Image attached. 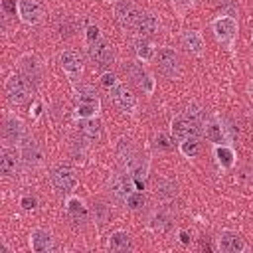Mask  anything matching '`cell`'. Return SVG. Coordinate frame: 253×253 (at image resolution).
Instances as JSON below:
<instances>
[{"label": "cell", "mask_w": 253, "mask_h": 253, "mask_svg": "<svg viewBox=\"0 0 253 253\" xmlns=\"http://www.w3.org/2000/svg\"><path fill=\"white\" fill-rule=\"evenodd\" d=\"M144 202H146L144 194H142V192H136V190H132V192H130V194L126 196V200H125L126 208H128V210H132V211L140 210V208L144 206Z\"/></svg>", "instance_id": "33"}, {"label": "cell", "mask_w": 253, "mask_h": 253, "mask_svg": "<svg viewBox=\"0 0 253 253\" xmlns=\"http://www.w3.org/2000/svg\"><path fill=\"white\" fill-rule=\"evenodd\" d=\"M16 12H18V18L28 26H36L43 20V6L38 0H18Z\"/></svg>", "instance_id": "9"}, {"label": "cell", "mask_w": 253, "mask_h": 253, "mask_svg": "<svg viewBox=\"0 0 253 253\" xmlns=\"http://www.w3.org/2000/svg\"><path fill=\"white\" fill-rule=\"evenodd\" d=\"M156 63H158V69L166 75V77H170V79H176V77H180V73H182V63H180V55L172 49V47H160L158 51H156Z\"/></svg>", "instance_id": "4"}, {"label": "cell", "mask_w": 253, "mask_h": 253, "mask_svg": "<svg viewBox=\"0 0 253 253\" xmlns=\"http://www.w3.org/2000/svg\"><path fill=\"white\" fill-rule=\"evenodd\" d=\"M237 30H239V24L233 16H217L213 22H211V32L215 36L217 42L221 43H233L235 36H237Z\"/></svg>", "instance_id": "5"}, {"label": "cell", "mask_w": 253, "mask_h": 253, "mask_svg": "<svg viewBox=\"0 0 253 253\" xmlns=\"http://www.w3.org/2000/svg\"><path fill=\"white\" fill-rule=\"evenodd\" d=\"M73 97L75 101L79 103H99V97H97V91L87 85V83H79L73 87Z\"/></svg>", "instance_id": "27"}, {"label": "cell", "mask_w": 253, "mask_h": 253, "mask_svg": "<svg viewBox=\"0 0 253 253\" xmlns=\"http://www.w3.org/2000/svg\"><path fill=\"white\" fill-rule=\"evenodd\" d=\"M134 30H136V34H138L140 38L154 36V34L160 30V20H158L152 12H140L138 18H136Z\"/></svg>", "instance_id": "19"}, {"label": "cell", "mask_w": 253, "mask_h": 253, "mask_svg": "<svg viewBox=\"0 0 253 253\" xmlns=\"http://www.w3.org/2000/svg\"><path fill=\"white\" fill-rule=\"evenodd\" d=\"M30 249L34 253H47L53 249V237L47 229H42V227H36L32 229L30 233Z\"/></svg>", "instance_id": "18"}, {"label": "cell", "mask_w": 253, "mask_h": 253, "mask_svg": "<svg viewBox=\"0 0 253 253\" xmlns=\"http://www.w3.org/2000/svg\"><path fill=\"white\" fill-rule=\"evenodd\" d=\"M119 83H121V81H119V79H117V75H115V73H111V71H105V73L101 75V85H103L105 89H109V91H111V89H115Z\"/></svg>", "instance_id": "35"}, {"label": "cell", "mask_w": 253, "mask_h": 253, "mask_svg": "<svg viewBox=\"0 0 253 253\" xmlns=\"http://www.w3.org/2000/svg\"><path fill=\"white\" fill-rule=\"evenodd\" d=\"M20 152H16V148H10V146H4L0 150V172L4 176H14L20 168Z\"/></svg>", "instance_id": "21"}, {"label": "cell", "mask_w": 253, "mask_h": 253, "mask_svg": "<svg viewBox=\"0 0 253 253\" xmlns=\"http://www.w3.org/2000/svg\"><path fill=\"white\" fill-rule=\"evenodd\" d=\"M99 113V103H79L77 109H75V115L77 119H95Z\"/></svg>", "instance_id": "31"}, {"label": "cell", "mask_w": 253, "mask_h": 253, "mask_svg": "<svg viewBox=\"0 0 253 253\" xmlns=\"http://www.w3.org/2000/svg\"><path fill=\"white\" fill-rule=\"evenodd\" d=\"M49 180L53 184L55 190L59 192H71L77 188V172L73 166L69 164H57L51 168V174H49Z\"/></svg>", "instance_id": "3"}, {"label": "cell", "mask_w": 253, "mask_h": 253, "mask_svg": "<svg viewBox=\"0 0 253 253\" xmlns=\"http://www.w3.org/2000/svg\"><path fill=\"white\" fill-rule=\"evenodd\" d=\"M202 128H204L206 138H208L210 142H213V144H225V142L231 140V134H229L231 126H225V125H223L221 121H217V119H208V121H204Z\"/></svg>", "instance_id": "10"}, {"label": "cell", "mask_w": 253, "mask_h": 253, "mask_svg": "<svg viewBox=\"0 0 253 253\" xmlns=\"http://www.w3.org/2000/svg\"><path fill=\"white\" fill-rule=\"evenodd\" d=\"M81 134L87 140H97L101 136V123L97 121V117L95 119H83V123H81Z\"/></svg>", "instance_id": "28"}, {"label": "cell", "mask_w": 253, "mask_h": 253, "mask_svg": "<svg viewBox=\"0 0 253 253\" xmlns=\"http://www.w3.org/2000/svg\"><path fill=\"white\" fill-rule=\"evenodd\" d=\"M126 71H128L130 79H132V81H134L146 95H152V93H154V89H156V81H154L152 73H150L140 61H130V63L126 65Z\"/></svg>", "instance_id": "7"}, {"label": "cell", "mask_w": 253, "mask_h": 253, "mask_svg": "<svg viewBox=\"0 0 253 253\" xmlns=\"http://www.w3.org/2000/svg\"><path fill=\"white\" fill-rule=\"evenodd\" d=\"M156 140H160V146H164V148H168V146H170V144H168V138H166L164 134H158V136H156Z\"/></svg>", "instance_id": "39"}, {"label": "cell", "mask_w": 253, "mask_h": 253, "mask_svg": "<svg viewBox=\"0 0 253 253\" xmlns=\"http://www.w3.org/2000/svg\"><path fill=\"white\" fill-rule=\"evenodd\" d=\"M213 156L221 168H231L235 162V152L229 144H215L213 146Z\"/></svg>", "instance_id": "25"}, {"label": "cell", "mask_w": 253, "mask_h": 253, "mask_svg": "<svg viewBox=\"0 0 253 253\" xmlns=\"http://www.w3.org/2000/svg\"><path fill=\"white\" fill-rule=\"evenodd\" d=\"M170 132H172V136H174L178 142H182V140H186V138H200L202 132H204V128H202L200 123L192 121L190 117L178 115V117L172 119Z\"/></svg>", "instance_id": "2"}, {"label": "cell", "mask_w": 253, "mask_h": 253, "mask_svg": "<svg viewBox=\"0 0 253 253\" xmlns=\"http://www.w3.org/2000/svg\"><path fill=\"white\" fill-rule=\"evenodd\" d=\"M184 115H186V117H190L192 121L200 123V125H204V121H206V113H204V109H202L200 105H196V103L188 105V107H186V113H184Z\"/></svg>", "instance_id": "34"}, {"label": "cell", "mask_w": 253, "mask_h": 253, "mask_svg": "<svg viewBox=\"0 0 253 253\" xmlns=\"http://www.w3.org/2000/svg\"><path fill=\"white\" fill-rule=\"evenodd\" d=\"M107 245H109L111 251H128V249H132V237L126 231L117 229V231H113L109 235Z\"/></svg>", "instance_id": "23"}, {"label": "cell", "mask_w": 253, "mask_h": 253, "mask_svg": "<svg viewBox=\"0 0 253 253\" xmlns=\"http://www.w3.org/2000/svg\"><path fill=\"white\" fill-rule=\"evenodd\" d=\"M251 123H253V121H251Z\"/></svg>", "instance_id": "41"}, {"label": "cell", "mask_w": 253, "mask_h": 253, "mask_svg": "<svg viewBox=\"0 0 253 253\" xmlns=\"http://www.w3.org/2000/svg\"><path fill=\"white\" fill-rule=\"evenodd\" d=\"M18 69H20V75H24L30 83H38L42 79V63L36 55L32 53H24L20 55L18 59Z\"/></svg>", "instance_id": "15"}, {"label": "cell", "mask_w": 253, "mask_h": 253, "mask_svg": "<svg viewBox=\"0 0 253 253\" xmlns=\"http://www.w3.org/2000/svg\"><path fill=\"white\" fill-rule=\"evenodd\" d=\"M6 95H8V101L14 103V105H24L32 99V87H30V81L24 77V75H16L12 73L8 79H6Z\"/></svg>", "instance_id": "1"}, {"label": "cell", "mask_w": 253, "mask_h": 253, "mask_svg": "<svg viewBox=\"0 0 253 253\" xmlns=\"http://www.w3.org/2000/svg\"><path fill=\"white\" fill-rule=\"evenodd\" d=\"M138 8L130 2V0H121L115 4V18L121 24V28H134L136 18H138Z\"/></svg>", "instance_id": "14"}, {"label": "cell", "mask_w": 253, "mask_h": 253, "mask_svg": "<svg viewBox=\"0 0 253 253\" xmlns=\"http://www.w3.org/2000/svg\"><path fill=\"white\" fill-rule=\"evenodd\" d=\"M2 134L6 144H20L26 138V125L20 117L8 113L4 117V126H2Z\"/></svg>", "instance_id": "8"}, {"label": "cell", "mask_w": 253, "mask_h": 253, "mask_svg": "<svg viewBox=\"0 0 253 253\" xmlns=\"http://www.w3.org/2000/svg\"><path fill=\"white\" fill-rule=\"evenodd\" d=\"M170 225H172V219H170V215L166 213V211H154L152 213V217H150V227L156 231V233H166L168 229H170Z\"/></svg>", "instance_id": "29"}, {"label": "cell", "mask_w": 253, "mask_h": 253, "mask_svg": "<svg viewBox=\"0 0 253 253\" xmlns=\"http://www.w3.org/2000/svg\"><path fill=\"white\" fill-rule=\"evenodd\" d=\"M89 57L97 65H109V63H113V57H115L113 45L109 42H105V40H99V42L89 45Z\"/></svg>", "instance_id": "20"}, {"label": "cell", "mask_w": 253, "mask_h": 253, "mask_svg": "<svg viewBox=\"0 0 253 253\" xmlns=\"http://www.w3.org/2000/svg\"><path fill=\"white\" fill-rule=\"evenodd\" d=\"M249 97H251V99H253V81H251V83H249Z\"/></svg>", "instance_id": "40"}, {"label": "cell", "mask_w": 253, "mask_h": 253, "mask_svg": "<svg viewBox=\"0 0 253 253\" xmlns=\"http://www.w3.org/2000/svg\"><path fill=\"white\" fill-rule=\"evenodd\" d=\"M59 65H61L63 73H65L71 81H77V79L81 77V73H83V61H81L79 53L73 51V49L61 51V55H59Z\"/></svg>", "instance_id": "12"}, {"label": "cell", "mask_w": 253, "mask_h": 253, "mask_svg": "<svg viewBox=\"0 0 253 253\" xmlns=\"http://www.w3.org/2000/svg\"><path fill=\"white\" fill-rule=\"evenodd\" d=\"M182 45H184L190 53L202 55V53H204V47H206V42H204V38H202L200 32H196V30H186V32L182 34Z\"/></svg>", "instance_id": "22"}, {"label": "cell", "mask_w": 253, "mask_h": 253, "mask_svg": "<svg viewBox=\"0 0 253 253\" xmlns=\"http://www.w3.org/2000/svg\"><path fill=\"white\" fill-rule=\"evenodd\" d=\"M217 247L219 251L223 253H241L245 251V241L243 237L237 233V231H231V229H223L219 235H217Z\"/></svg>", "instance_id": "16"}, {"label": "cell", "mask_w": 253, "mask_h": 253, "mask_svg": "<svg viewBox=\"0 0 253 253\" xmlns=\"http://www.w3.org/2000/svg\"><path fill=\"white\" fill-rule=\"evenodd\" d=\"M20 156L30 168H36V166H40L43 162V152H42L38 140H34L32 136H26L20 142Z\"/></svg>", "instance_id": "13"}, {"label": "cell", "mask_w": 253, "mask_h": 253, "mask_svg": "<svg viewBox=\"0 0 253 253\" xmlns=\"http://www.w3.org/2000/svg\"><path fill=\"white\" fill-rule=\"evenodd\" d=\"M20 206H22L24 210H34V208H36V198H32V196H24V198L20 200Z\"/></svg>", "instance_id": "38"}, {"label": "cell", "mask_w": 253, "mask_h": 253, "mask_svg": "<svg viewBox=\"0 0 253 253\" xmlns=\"http://www.w3.org/2000/svg\"><path fill=\"white\" fill-rule=\"evenodd\" d=\"M200 150V138H186L180 142V152L188 158H194Z\"/></svg>", "instance_id": "32"}, {"label": "cell", "mask_w": 253, "mask_h": 253, "mask_svg": "<svg viewBox=\"0 0 253 253\" xmlns=\"http://www.w3.org/2000/svg\"><path fill=\"white\" fill-rule=\"evenodd\" d=\"M134 190V180L130 174H125V172H115L111 178H109V194L113 196V200L117 202H125L126 196Z\"/></svg>", "instance_id": "6"}, {"label": "cell", "mask_w": 253, "mask_h": 253, "mask_svg": "<svg viewBox=\"0 0 253 253\" xmlns=\"http://www.w3.org/2000/svg\"><path fill=\"white\" fill-rule=\"evenodd\" d=\"M111 97H113V103L125 115H134V111H136V97L132 95V91L125 83H119L115 89H111Z\"/></svg>", "instance_id": "11"}, {"label": "cell", "mask_w": 253, "mask_h": 253, "mask_svg": "<svg viewBox=\"0 0 253 253\" xmlns=\"http://www.w3.org/2000/svg\"><path fill=\"white\" fill-rule=\"evenodd\" d=\"M170 4H172V8H174L176 12H180V14H184L188 8H192V0H170Z\"/></svg>", "instance_id": "36"}, {"label": "cell", "mask_w": 253, "mask_h": 253, "mask_svg": "<svg viewBox=\"0 0 253 253\" xmlns=\"http://www.w3.org/2000/svg\"><path fill=\"white\" fill-rule=\"evenodd\" d=\"M117 156H119L123 168H125L126 172H130L132 166H134L136 160H138V158H136V150H134L130 138H126V136H121V138H119V142H117Z\"/></svg>", "instance_id": "17"}, {"label": "cell", "mask_w": 253, "mask_h": 253, "mask_svg": "<svg viewBox=\"0 0 253 253\" xmlns=\"http://www.w3.org/2000/svg\"><path fill=\"white\" fill-rule=\"evenodd\" d=\"M65 211L71 215V219L73 221H83L85 217H87V206H85V202L81 200V198H77V196H69L67 198V202H65Z\"/></svg>", "instance_id": "24"}, {"label": "cell", "mask_w": 253, "mask_h": 253, "mask_svg": "<svg viewBox=\"0 0 253 253\" xmlns=\"http://www.w3.org/2000/svg\"><path fill=\"white\" fill-rule=\"evenodd\" d=\"M134 53H136L138 61H150L156 55V49H154L152 42H148L146 38H138V40H134Z\"/></svg>", "instance_id": "26"}, {"label": "cell", "mask_w": 253, "mask_h": 253, "mask_svg": "<svg viewBox=\"0 0 253 253\" xmlns=\"http://www.w3.org/2000/svg\"><path fill=\"white\" fill-rule=\"evenodd\" d=\"M154 194L158 198H162V200H170V198L176 196V184L170 182V180H166V178H160L156 182V186H154Z\"/></svg>", "instance_id": "30"}, {"label": "cell", "mask_w": 253, "mask_h": 253, "mask_svg": "<svg viewBox=\"0 0 253 253\" xmlns=\"http://www.w3.org/2000/svg\"><path fill=\"white\" fill-rule=\"evenodd\" d=\"M99 40H101L99 28H97V26H89V28H87V42H89V45L95 43V42H99Z\"/></svg>", "instance_id": "37"}]
</instances>
